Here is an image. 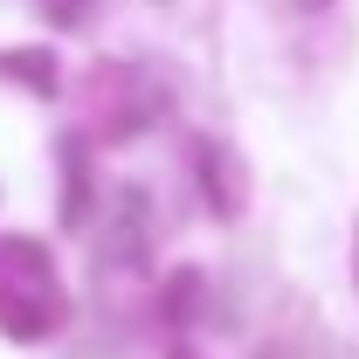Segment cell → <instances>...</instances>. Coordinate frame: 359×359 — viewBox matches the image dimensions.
Listing matches in <instances>:
<instances>
[{"mask_svg": "<svg viewBox=\"0 0 359 359\" xmlns=\"http://www.w3.org/2000/svg\"><path fill=\"white\" fill-rule=\"evenodd\" d=\"M55 318H62V290H55L42 242L7 235L0 242V332L7 339H48Z\"/></svg>", "mask_w": 359, "mask_h": 359, "instance_id": "1", "label": "cell"}, {"mask_svg": "<svg viewBox=\"0 0 359 359\" xmlns=\"http://www.w3.org/2000/svg\"><path fill=\"white\" fill-rule=\"evenodd\" d=\"M311 7H318V0H311Z\"/></svg>", "mask_w": 359, "mask_h": 359, "instance_id": "2", "label": "cell"}]
</instances>
